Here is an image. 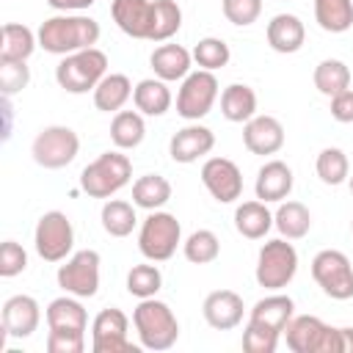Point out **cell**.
Listing matches in <instances>:
<instances>
[{"mask_svg": "<svg viewBox=\"0 0 353 353\" xmlns=\"http://www.w3.org/2000/svg\"><path fill=\"white\" fill-rule=\"evenodd\" d=\"M99 39V22L83 14H63V17H50L39 28V44L44 52L52 55H72L77 50L94 47Z\"/></svg>", "mask_w": 353, "mask_h": 353, "instance_id": "1", "label": "cell"}, {"mask_svg": "<svg viewBox=\"0 0 353 353\" xmlns=\"http://www.w3.org/2000/svg\"><path fill=\"white\" fill-rule=\"evenodd\" d=\"M132 323L146 350H168L179 336V323L174 312L168 309V303L154 298H141L132 312Z\"/></svg>", "mask_w": 353, "mask_h": 353, "instance_id": "2", "label": "cell"}, {"mask_svg": "<svg viewBox=\"0 0 353 353\" xmlns=\"http://www.w3.org/2000/svg\"><path fill=\"white\" fill-rule=\"evenodd\" d=\"M105 72H108V55L97 47H88V50L63 55V61L55 69V80L69 94H85V91L97 88V83L105 77Z\"/></svg>", "mask_w": 353, "mask_h": 353, "instance_id": "3", "label": "cell"}, {"mask_svg": "<svg viewBox=\"0 0 353 353\" xmlns=\"http://www.w3.org/2000/svg\"><path fill=\"white\" fill-rule=\"evenodd\" d=\"M132 176V163L127 154L105 152L94 163H88L80 174V188L91 199H108L116 190H121Z\"/></svg>", "mask_w": 353, "mask_h": 353, "instance_id": "4", "label": "cell"}, {"mask_svg": "<svg viewBox=\"0 0 353 353\" xmlns=\"http://www.w3.org/2000/svg\"><path fill=\"white\" fill-rule=\"evenodd\" d=\"M287 347L292 353H342L339 328L325 325L314 314H298L287 323Z\"/></svg>", "mask_w": 353, "mask_h": 353, "instance_id": "5", "label": "cell"}, {"mask_svg": "<svg viewBox=\"0 0 353 353\" xmlns=\"http://www.w3.org/2000/svg\"><path fill=\"white\" fill-rule=\"evenodd\" d=\"M298 270V251L287 240H270L259 248L256 259V281L265 290H281L292 281Z\"/></svg>", "mask_w": 353, "mask_h": 353, "instance_id": "6", "label": "cell"}, {"mask_svg": "<svg viewBox=\"0 0 353 353\" xmlns=\"http://www.w3.org/2000/svg\"><path fill=\"white\" fill-rule=\"evenodd\" d=\"M179 234H182V226L171 212H152L141 226L138 248L146 259L165 262L174 256V251L179 245Z\"/></svg>", "mask_w": 353, "mask_h": 353, "instance_id": "7", "label": "cell"}, {"mask_svg": "<svg viewBox=\"0 0 353 353\" xmlns=\"http://www.w3.org/2000/svg\"><path fill=\"white\" fill-rule=\"evenodd\" d=\"M77 152H80L77 132L72 127H61V124L44 127L33 138V146H30V154L41 168H63L77 157Z\"/></svg>", "mask_w": 353, "mask_h": 353, "instance_id": "8", "label": "cell"}, {"mask_svg": "<svg viewBox=\"0 0 353 353\" xmlns=\"http://www.w3.org/2000/svg\"><path fill=\"white\" fill-rule=\"evenodd\" d=\"M312 276L323 287L325 295H331L336 301L353 298V265L342 251H336V248L320 251L312 259Z\"/></svg>", "mask_w": 353, "mask_h": 353, "instance_id": "9", "label": "cell"}, {"mask_svg": "<svg viewBox=\"0 0 353 353\" xmlns=\"http://www.w3.org/2000/svg\"><path fill=\"white\" fill-rule=\"evenodd\" d=\"M36 254L47 262H61L74 245V229L72 221L61 210H50L36 223Z\"/></svg>", "mask_w": 353, "mask_h": 353, "instance_id": "10", "label": "cell"}, {"mask_svg": "<svg viewBox=\"0 0 353 353\" xmlns=\"http://www.w3.org/2000/svg\"><path fill=\"white\" fill-rule=\"evenodd\" d=\"M215 97H218V80H215V74L207 72V69L190 72L182 80V88L176 94V113L182 119H188V121H199L201 116L210 113Z\"/></svg>", "mask_w": 353, "mask_h": 353, "instance_id": "11", "label": "cell"}, {"mask_svg": "<svg viewBox=\"0 0 353 353\" xmlns=\"http://www.w3.org/2000/svg\"><path fill=\"white\" fill-rule=\"evenodd\" d=\"M58 287L77 298H94L99 290V254L91 248L77 251L58 268Z\"/></svg>", "mask_w": 353, "mask_h": 353, "instance_id": "12", "label": "cell"}, {"mask_svg": "<svg viewBox=\"0 0 353 353\" xmlns=\"http://www.w3.org/2000/svg\"><path fill=\"white\" fill-rule=\"evenodd\" d=\"M127 314L116 306L102 309L94 317V328H91V350L94 353H130L135 350L127 339Z\"/></svg>", "mask_w": 353, "mask_h": 353, "instance_id": "13", "label": "cell"}, {"mask_svg": "<svg viewBox=\"0 0 353 353\" xmlns=\"http://www.w3.org/2000/svg\"><path fill=\"white\" fill-rule=\"evenodd\" d=\"M201 182L212 193V199H218L221 204H229V201L240 199V193H243L240 168L226 157H210L201 165Z\"/></svg>", "mask_w": 353, "mask_h": 353, "instance_id": "14", "label": "cell"}, {"mask_svg": "<svg viewBox=\"0 0 353 353\" xmlns=\"http://www.w3.org/2000/svg\"><path fill=\"white\" fill-rule=\"evenodd\" d=\"M113 22L132 39H152L154 3L152 0H113Z\"/></svg>", "mask_w": 353, "mask_h": 353, "instance_id": "15", "label": "cell"}, {"mask_svg": "<svg viewBox=\"0 0 353 353\" xmlns=\"http://www.w3.org/2000/svg\"><path fill=\"white\" fill-rule=\"evenodd\" d=\"M39 320H41V312H39L36 298H30V295H11L3 303V331H6V336H14V339L30 336L39 328Z\"/></svg>", "mask_w": 353, "mask_h": 353, "instance_id": "16", "label": "cell"}, {"mask_svg": "<svg viewBox=\"0 0 353 353\" xmlns=\"http://www.w3.org/2000/svg\"><path fill=\"white\" fill-rule=\"evenodd\" d=\"M243 143L251 154H276L284 146V127L273 116H254L243 127Z\"/></svg>", "mask_w": 353, "mask_h": 353, "instance_id": "17", "label": "cell"}, {"mask_svg": "<svg viewBox=\"0 0 353 353\" xmlns=\"http://www.w3.org/2000/svg\"><path fill=\"white\" fill-rule=\"evenodd\" d=\"M201 309H204V320L212 328L229 331V328L240 325L245 306H243V298L237 292H232V290H215V292H210L204 298V306Z\"/></svg>", "mask_w": 353, "mask_h": 353, "instance_id": "18", "label": "cell"}, {"mask_svg": "<svg viewBox=\"0 0 353 353\" xmlns=\"http://www.w3.org/2000/svg\"><path fill=\"white\" fill-rule=\"evenodd\" d=\"M215 146V135L212 130L201 127V124H190V127H182L176 130V135L171 138L168 143V152L176 163H193L204 154H210Z\"/></svg>", "mask_w": 353, "mask_h": 353, "instance_id": "19", "label": "cell"}, {"mask_svg": "<svg viewBox=\"0 0 353 353\" xmlns=\"http://www.w3.org/2000/svg\"><path fill=\"white\" fill-rule=\"evenodd\" d=\"M254 190H256V199L265 201V204H268V201H281V199H287L290 190H292V171H290V165L281 163V160L265 163V165L259 168V174H256Z\"/></svg>", "mask_w": 353, "mask_h": 353, "instance_id": "20", "label": "cell"}, {"mask_svg": "<svg viewBox=\"0 0 353 353\" xmlns=\"http://www.w3.org/2000/svg\"><path fill=\"white\" fill-rule=\"evenodd\" d=\"M303 39H306L303 22L295 14H276L268 22V44L276 52H284V55L298 52L303 47Z\"/></svg>", "mask_w": 353, "mask_h": 353, "instance_id": "21", "label": "cell"}, {"mask_svg": "<svg viewBox=\"0 0 353 353\" xmlns=\"http://www.w3.org/2000/svg\"><path fill=\"white\" fill-rule=\"evenodd\" d=\"M292 309H295V303H292L290 295H268V298H262V301L254 303L248 323L281 334L287 328V323L292 320Z\"/></svg>", "mask_w": 353, "mask_h": 353, "instance_id": "22", "label": "cell"}, {"mask_svg": "<svg viewBox=\"0 0 353 353\" xmlns=\"http://www.w3.org/2000/svg\"><path fill=\"white\" fill-rule=\"evenodd\" d=\"M190 61H193V55H190L182 44H160V47L152 52V58H149L154 74H157L160 80H165V83L188 77V74H190Z\"/></svg>", "mask_w": 353, "mask_h": 353, "instance_id": "23", "label": "cell"}, {"mask_svg": "<svg viewBox=\"0 0 353 353\" xmlns=\"http://www.w3.org/2000/svg\"><path fill=\"white\" fill-rule=\"evenodd\" d=\"M132 83L127 74H105L94 88V105L105 113H119L124 102L132 97Z\"/></svg>", "mask_w": 353, "mask_h": 353, "instance_id": "24", "label": "cell"}, {"mask_svg": "<svg viewBox=\"0 0 353 353\" xmlns=\"http://www.w3.org/2000/svg\"><path fill=\"white\" fill-rule=\"evenodd\" d=\"M234 226L243 237L248 240H259L270 232L273 226V215L270 210L265 207V201H243L237 210H234Z\"/></svg>", "mask_w": 353, "mask_h": 353, "instance_id": "25", "label": "cell"}, {"mask_svg": "<svg viewBox=\"0 0 353 353\" xmlns=\"http://www.w3.org/2000/svg\"><path fill=\"white\" fill-rule=\"evenodd\" d=\"M85 323H88V314L83 309L80 301L74 298H55L50 306H47V325L52 331H85Z\"/></svg>", "mask_w": 353, "mask_h": 353, "instance_id": "26", "label": "cell"}, {"mask_svg": "<svg viewBox=\"0 0 353 353\" xmlns=\"http://www.w3.org/2000/svg\"><path fill=\"white\" fill-rule=\"evenodd\" d=\"M221 113L229 121H248L256 113V94L243 83H232L221 94Z\"/></svg>", "mask_w": 353, "mask_h": 353, "instance_id": "27", "label": "cell"}, {"mask_svg": "<svg viewBox=\"0 0 353 353\" xmlns=\"http://www.w3.org/2000/svg\"><path fill=\"white\" fill-rule=\"evenodd\" d=\"M36 50V36L28 25L6 22L3 25V44H0V61H28Z\"/></svg>", "mask_w": 353, "mask_h": 353, "instance_id": "28", "label": "cell"}, {"mask_svg": "<svg viewBox=\"0 0 353 353\" xmlns=\"http://www.w3.org/2000/svg\"><path fill=\"white\" fill-rule=\"evenodd\" d=\"M132 102L146 116H163L171 108V91L165 80H141L132 91Z\"/></svg>", "mask_w": 353, "mask_h": 353, "instance_id": "29", "label": "cell"}, {"mask_svg": "<svg viewBox=\"0 0 353 353\" xmlns=\"http://www.w3.org/2000/svg\"><path fill=\"white\" fill-rule=\"evenodd\" d=\"M314 19L328 33H345L353 25V0H314Z\"/></svg>", "mask_w": 353, "mask_h": 353, "instance_id": "30", "label": "cell"}, {"mask_svg": "<svg viewBox=\"0 0 353 353\" xmlns=\"http://www.w3.org/2000/svg\"><path fill=\"white\" fill-rule=\"evenodd\" d=\"M146 135V124L135 110H119L110 121V141L119 149H135Z\"/></svg>", "mask_w": 353, "mask_h": 353, "instance_id": "31", "label": "cell"}, {"mask_svg": "<svg viewBox=\"0 0 353 353\" xmlns=\"http://www.w3.org/2000/svg\"><path fill=\"white\" fill-rule=\"evenodd\" d=\"M171 199V182L160 174H146L132 185V201L143 210H157Z\"/></svg>", "mask_w": 353, "mask_h": 353, "instance_id": "32", "label": "cell"}, {"mask_svg": "<svg viewBox=\"0 0 353 353\" xmlns=\"http://www.w3.org/2000/svg\"><path fill=\"white\" fill-rule=\"evenodd\" d=\"M347 85H350V69L342 61L325 58V61L317 63V69H314V88L320 94L336 97V94L347 91Z\"/></svg>", "mask_w": 353, "mask_h": 353, "instance_id": "33", "label": "cell"}, {"mask_svg": "<svg viewBox=\"0 0 353 353\" xmlns=\"http://www.w3.org/2000/svg\"><path fill=\"white\" fill-rule=\"evenodd\" d=\"M273 223L287 240H301L312 226V215L301 201H287V204H281L276 210Z\"/></svg>", "mask_w": 353, "mask_h": 353, "instance_id": "34", "label": "cell"}, {"mask_svg": "<svg viewBox=\"0 0 353 353\" xmlns=\"http://www.w3.org/2000/svg\"><path fill=\"white\" fill-rule=\"evenodd\" d=\"M135 210L132 204L121 201V199H110L105 207H102V229L110 234V237H127L132 229H135Z\"/></svg>", "mask_w": 353, "mask_h": 353, "instance_id": "35", "label": "cell"}, {"mask_svg": "<svg viewBox=\"0 0 353 353\" xmlns=\"http://www.w3.org/2000/svg\"><path fill=\"white\" fill-rule=\"evenodd\" d=\"M218 254H221V243L210 229H199L185 240V256L193 265H210L218 259Z\"/></svg>", "mask_w": 353, "mask_h": 353, "instance_id": "36", "label": "cell"}, {"mask_svg": "<svg viewBox=\"0 0 353 353\" xmlns=\"http://www.w3.org/2000/svg\"><path fill=\"white\" fill-rule=\"evenodd\" d=\"M182 25V8L174 0H154V25L149 41H165L171 39Z\"/></svg>", "mask_w": 353, "mask_h": 353, "instance_id": "37", "label": "cell"}, {"mask_svg": "<svg viewBox=\"0 0 353 353\" xmlns=\"http://www.w3.org/2000/svg\"><path fill=\"white\" fill-rule=\"evenodd\" d=\"M347 171H350V165H347V157L342 149L328 146L317 154V176L325 185H342L347 179Z\"/></svg>", "mask_w": 353, "mask_h": 353, "instance_id": "38", "label": "cell"}, {"mask_svg": "<svg viewBox=\"0 0 353 353\" xmlns=\"http://www.w3.org/2000/svg\"><path fill=\"white\" fill-rule=\"evenodd\" d=\"M229 44L223 41V39H212V36H207V39H201L196 47H193V61L201 66V69H207V72H215V69H221V66H226L229 63Z\"/></svg>", "mask_w": 353, "mask_h": 353, "instance_id": "39", "label": "cell"}, {"mask_svg": "<svg viewBox=\"0 0 353 353\" xmlns=\"http://www.w3.org/2000/svg\"><path fill=\"white\" fill-rule=\"evenodd\" d=\"M160 287H163V273L154 265H135L127 273V290L135 298H154Z\"/></svg>", "mask_w": 353, "mask_h": 353, "instance_id": "40", "label": "cell"}, {"mask_svg": "<svg viewBox=\"0 0 353 353\" xmlns=\"http://www.w3.org/2000/svg\"><path fill=\"white\" fill-rule=\"evenodd\" d=\"M28 83H30V72H28L25 61H0V88H3V97L19 94Z\"/></svg>", "mask_w": 353, "mask_h": 353, "instance_id": "41", "label": "cell"}, {"mask_svg": "<svg viewBox=\"0 0 353 353\" xmlns=\"http://www.w3.org/2000/svg\"><path fill=\"white\" fill-rule=\"evenodd\" d=\"M279 336L281 334H276L270 328H262V325L248 323L245 331H243V350L245 353H273L276 345H279Z\"/></svg>", "mask_w": 353, "mask_h": 353, "instance_id": "42", "label": "cell"}, {"mask_svg": "<svg viewBox=\"0 0 353 353\" xmlns=\"http://www.w3.org/2000/svg\"><path fill=\"white\" fill-rule=\"evenodd\" d=\"M262 14V0H223V17L232 25H251Z\"/></svg>", "mask_w": 353, "mask_h": 353, "instance_id": "43", "label": "cell"}, {"mask_svg": "<svg viewBox=\"0 0 353 353\" xmlns=\"http://www.w3.org/2000/svg\"><path fill=\"white\" fill-rule=\"evenodd\" d=\"M25 268H28V254H25V248H22L19 243H14V240H6V243L0 245V276H3V279H11V276L22 273Z\"/></svg>", "mask_w": 353, "mask_h": 353, "instance_id": "44", "label": "cell"}, {"mask_svg": "<svg viewBox=\"0 0 353 353\" xmlns=\"http://www.w3.org/2000/svg\"><path fill=\"white\" fill-rule=\"evenodd\" d=\"M47 350L50 353H83L85 350V334H80V331H52L50 328Z\"/></svg>", "mask_w": 353, "mask_h": 353, "instance_id": "45", "label": "cell"}, {"mask_svg": "<svg viewBox=\"0 0 353 353\" xmlns=\"http://www.w3.org/2000/svg\"><path fill=\"white\" fill-rule=\"evenodd\" d=\"M331 116L336 121H342V124L353 121V91L350 88L336 94V97H331Z\"/></svg>", "mask_w": 353, "mask_h": 353, "instance_id": "46", "label": "cell"}, {"mask_svg": "<svg viewBox=\"0 0 353 353\" xmlns=\"http://www.w3.org/2000/svg\"><path fill=\"white\" fill-rule=\"evenodd\" d=\"M55 11H83V8H91L97 0H47Z\"/></svg>", "mask_w": 353, "mask_h": 353, "instance_id": "47", "label": "cell"}, {"mask_svg": "<svg viewBox=\"0 0 353 353\" xmlns=\"http://www.w3.org/2000/svg\"><path fill=\"white\" fill-rule=\"evenodd\" d=\"M342 336V353H353V328H339Z\"/></svg>", "mask_w": 353, "mask_h": 353, "instance_id": "48", "label": "cell"}, {"mask_svg": "<svg viewBox=\"0 0 353 353\" xmlns=\"http://www.w3.org/2000/svg\"><path fill=\"white\" fill-rule=\"evenodd\" d=\"M350 193H353V176H350Z\"/></svg>", "mask_w": 353, "mask_h": 353, "instance_id": "49", "label": "cell"}, {"mask_svg": "<svg viewBox=\"0 0 353 353\" xmlns=\"http://www.w3.org/2000/svg\"><path fill=\"white\" fill-rule=\"evenodd\" d=\"M350 229H353V221H350Z\"/></svg>", "mask_w": 353, "mask_h": 353, "instance_id": "50", "label": "cell"}]
</instances>
